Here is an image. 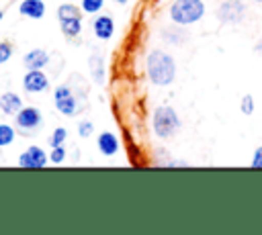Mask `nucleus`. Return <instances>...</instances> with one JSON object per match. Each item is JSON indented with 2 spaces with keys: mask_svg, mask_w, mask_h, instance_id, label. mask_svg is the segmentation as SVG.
Masks as SVG:
<instances>
[{
  "mask_svg": "<svg viewBox=\"0 0 262 235\" xmlns=\"http://www.w3.org/2000/svg\"><path fill=\"white\" fill-rule=\"evenodd\" d=\"M14 125L23 131V133H31L35 129H39L43 125V114L39 108L35 106H23L16 114H14Z\"/></svg>",
  "mask_w": 262,
  "mask_h": 235,
  "instance_id": "obj_5",
  "label": "nucleus"
},
{
  "mask_svg": "<svg viewBox=\"0 0 262 235\" xmlns=\"http://www.w3.org/2000/svg\"><path fill=\"white\" fill-rule=\"evenodd\" d=\"M2 16H4V10H2V8H0V20H2Z\"/></svg>",
  "mask_w": 262,
  "mask_h": 235,
  "instance_id": "obj_26",
  "label": "nucleus"
},
{
  "mask_svg": "<svg viewBox=\"0 0 262 235\" xmlns=\"http://www.w3.org/2000/svg\"><path fill=\"white\" fill-rule=\"evenodd\" d=\"M239 110L244 112V114H252L254 112V98H252V94H246L244 98H242V104H239Z\"/></svg>",
  "mask_w": 262,
  "mask_h": 235,
  "instance_id": "obj_22",
  "label": "nucleus"
},
{
  "mask_svg": "<svg viewBox=\"0 0 262 235\" xmlns=\"http://www.w3.org/2000/svg\"><path fill=\"white\" fill-rule=\"evenodd\" d=\"M252 2H262V0H252Z\"/></svg>",
  "mask_w": 262,
  "mask_h": 235,
  "instance_id": "obj_27",
  "label": "nucleus"
},
{
  "mask_svg": "<svg viewBox=\"0 0 262 235\" xmlns=\"http://www.w3.org/2000/svg\"><path fill=\"white\" fill-rule=\"evenodd\" d=\"M23 88L31 94H39V92H45L49 88V78L45 76V72L41 69H29L23 78Z\"/></svg>",
  "mask_w": 262,
  "mask_h": 235,
  "instance_id": "obj_7",
  "label": "nucleus"
},
{
  "mask_svg": "<svg viewBox=\"0 0 262 235\" xmlns=\"http://www.w3.org/2000/svg\"><path fill=\"white\" fill-rule=\"evenodd\" d=\"M72 16H82V8L80 6H74L72 2H66L57 8V18L63 20V18H72Z\"/></svg>",
  "mask_w": 262,
  "mask_h": 235,
  "instance_id": "obj_16",
  "label": "nucleus"
},
{
  "mask_svg": "<svg viewBox=\"0 0 262 235\" xmlns=\"http://www.w3.org/2000/svg\"><path fill=\"white\" fill-rule=\"evenodd\" d=\"M94 133V125H92V121H80L78 123V135L80 137H90Z\"/></svg>",
  "mask_w": 262,
  "mask_h": 235,
  "instance_id": "obj_21",
  "label": "nucleus"
},
{
  "mask_svg": "<svg viewBox=\"0 0 262 235\" xmlns=\"http://www.w3.org/2000/svg\"><path fill=\"white\" fill-rule=\"evenodd\" d=\"M59 27H61V33L70 39H76L82 31V16H72V18H63L59 20Z\"/></svg>",
  "mask_w": 262,
  "mask_h": 235,
  "instance_id": "obj_14",
  "label": "nucleus"
},
{
  "mask_svg": "<svg viewBox=\"0 0 262 235\" xmlns=\"http://www.w3.org/2000/svg\"><path fill=\"white\" fill-rule=\"evenodd\" d=\"M20 108H23V100H20V96H18L16 92H4V94L0 96V110H2L4 114L14 116Z\"/></svg>",
  "mask_w": 262,
  "mask_h": 235,
  "instance_id": "obj_12",
  "label": "nucleus"
},
{
  "mask_svg": "<svg viewBox=\"0 0 262 235\" xmlns=\"http://www.w3.org/2000/svg\"><path fill=\"white\" fill-rule=\"evenodd\" d=\"M53 102H55V108L66 114V116H74L80 112L82 104H80V98L72 92V88L68 84H61L53 90Z\"/></svg>",
  "mask_w": 262,
  "mask_h": 235,
  "instance_id": "obj_4",
  "label": "nucleus"
},
{
  "mask_svg": "<svg viewBox=\"0 0 262 235\" xmlns=\"http://www.w3.org/2000/svg\"><path fill=\"white\" fill-rule=\"evenodd\" d=\"M12 57V45L6 41H0V63H6Z\"/></svg>",
  "mask_w": 262,
  "mask_h": 235,
  "instance_id": "obj_23",
  "label": "nucleus"
},
{
  "mask_svg": "<svg viewBox=\"0 0 262 235\" xmlns=\"http://www.w3.org/2000/svg\"><path fill=\"white\" fill-rule=\"evenodd\" d=\"M145 74L154 86H170L176 78V61L166 51L154 49L147 53Z\"/></svg>",
  "mask_w": 262,
  "mask_h": 235,
  "instance_id": "obj_1",
  "label": "nucleus"
},
{
  "mask_svg": "<svg viewBox=\"0 0 262 235\" xmlns=\"http://www.w3.org/2000/svg\"><path fill=\"white\" fill-rule=\"evenodd\" d=\"M14 137H16V131H14V127H10V125L2 123V125H0V147H6V145H10V143L14 141Z\"/></svg>",
  "mask_w": 262,
  "mask_h": 235,
  "instance_id": "obj_17",
  "label": "nucleus"
},
{
  "mask_svg": "<svg viewBox=\"0 0 262 235\" xmlns=\"http://www.w3.org/2000/svg\"><path fill=\"white\" fill-rule=\"evenodd\" d=\"M23 63L27 69H43L49 63V53L45 49H31L23 57Z\"/></svg>",
  "mask_w": 262,
  "mask_h": 235,
  "instance_id": "obj_11",
  "label": "nucleus"
},
{
  "mask_svg": "<svg viewBox=\"0 0 262 235\" xmlns=\"http://www.w3.org/2000/svg\"><path fill=\"white\" fill-rule=\"evenodd\" d=\"M66 137H68V131H66L63 127H57V129L51 133V137H49V145H51V147L63 145V143H66Z\"/></svg>",
  "mask_w": 262,
  "mask_h": 235,
  "instance_id": "obj_19",
  "label": "nucleus"
},
{
  "mask_svg": "<svg viewBox=\"0 0 262 235\" xmlns=\"http://www.w3.org/2000/svg\"><path fill=\"white\" fill-rule=\"evenodd\" d=\"M49 161L47 153L39 147V145H31L27 147V151L20 153L18 157V166L20 168H27V170H39V168H45Z\"/></svg>",
  "mask_w": 262,
  "mask_h": 235,
  "instance_id": "obj_6",
  "label": "nucleus"
},
{
  "mask_svg": "<svg viewBox=\"0 0 262 235\" xmlns=\"http://www.w3.org/2000/svg\"><path fill=\"white\" fill-rule=\"evenodd\" d=\"M102 6H104V0H82V4H80L82 12H86V14H96Z\"/></svg>",
  "mask_w": 262,
  "mask_h": 235,
  "instance_id": "obj_18",
  "label": "nucleus"
},
{
  "mask_svg": "<svg viewBox=\"0 0 262 235\" xmlns=\"http://www.w3.org/2000/svg\"><path fill=\"white\" fill-rule=\"evenodd\" d=\"M92 31H94V35L98 39L106 41V39H111L115 35V20L108 14H100V16H96L92 20Z\"/></svg>",
  "mask_w": 262,
  "mask_h": 235,
  "instance_id": "obj_9",
  "label": "nucleus"
},
{
  "mask_svg": "<svg viewBox=\"0 0 262 235\" xmlns=\"http://www.w3.org/2000/svg\"><path fill=\"white\" fill-rule=\"evenodd\" d=\"M88 67H90V76L96 84H102L104 82V61L98 53H92L90 59H88Z\"/></svg>",
  "mask_w": 262,
  "mask_h": 235,
  "instance_id": "obj_15",
  "label": "nucleus"
},
{
  "mask_svg": "<svg viewBox=\"0 0 262 235\" xmlns=\"http://www.w3.org/2000/svg\"><path fill=\"white\" fill-rule=\"evenodd\" d=\"M151 129L156 133V137L160 139H170L180 131V116L176 114V110L168 104L158 106L151 114Z\"/></svg>",
  "mask_w": 262,
  "mask_h": 235,
  "instance_id": "obj_3",
  "label": "nucleus"
},
{
  "mask_svg": "<svg viewBox=\"0 0 262 235\" xmlns=\"http://www.w3.org/2000/svg\"><path fill=\"white\" fill-rule=\"evenodd\" d=\"M115 4H127V0H113Z\"/></svg>",
  "mask_w": 262,
  "mask_h": 235,
  "instance_id": "obj_25",
  "label": "nucleus"
},
{
  "mask_svg": "<svg viewBox=\"0 0 262 235\" xmlns=\"http://www.w3.org/2000/svg\"><path fill=\"white\" fill-rule=\"evenodd\" d=\"M18 12L23 16H29V18H43L45 14V2L43 0H23L20 6H18Z\"/></svg>",
  "mask_w": 262,
  "mask_h": 235,
  "instance_id": "obj_13",
  "label": "nucleus"
},
{
  "mask_svg": "<svg viewBox=\"0 0 262 235\" xmlns=\"http://www.w3.org/2000/svg\"><path fill=\"white\" fill-rule=\"evenodd\" d=\"M205 14V2L203 0H174L170 6V20L178 27L194 25Z\"/></svg>",
  "mask_w": 262,
  "mask_h": 235,
  "instance_id": "obj_2",
  "label": "nucleus"
},
{
  "mask_svg": "<svg viewBox=\"0 0 262 235\" xmlns=\"http://www.w3.org/2000/svg\"><path fill=\"white\" fill-rule=\"evenodd\" d=\"M244 12H246V4L239 0H225L217 10V14L223 22H237V20H242Z\"/></svg>",
  "mask_w": 262,
  "mask_h": 235,
  "instance_id": "obj_8",
  "label": "nucleus"
},
{
  "mask_svg": "<svg viewBox=\"0 0 262 235\" xmlns=\"http://www.w3.org/2000/svg\"><path fill=\"white\" fill-rule=\"evenodd\" d=\"M252 168L262 170V145L256 147V151H254V155H252Z\"/></svg>",
  "mask_w": 262,
  "mask_h": 235,
  "instance_id": "obj_24",
  "label": "nucleus"
},
{
  "mask_svg": "<svg viewBox=\"0 0 262 235\" xmlns=\"http://www.w3.org/2000/svg\"><path fill=\"white\" fill-rule=\"evenodd\" d=\"M96 147H98V151H100L102 155L113 157V155L119 151V139H117L115 133H111V131H102V133L96 137Z\"/></svg>",
  "mask_w": 262,
  "mask_h": 235,
  "instance_id": "obj_10",
  "label": "nucleus"
},
{
  "mask_svg": "<svg viewBox=\"0 0 262 235\" xmlns=\"http://www.w3.org/2000/svg\"><path fill=\"white\" fill-rule=\"evenodd\" d=\"M256 47H262V45H256Z\"/></svg>",
  "mask_w": 262,
  "mask_h": 235,
  "instance_id": "obj_28",
  "label": "nucleus"
},
{
  "mask_svg": "<svg viewBox=\"0 0 262 235\" xmlns=\"http://www.w3.org/2000/svg\"><path fill=\"white\" fill-rule=\"evenodd\" d=\"M49 161H51V163H61V161H66V149H63V145L51 147V153H49Z\"/></svg>",
  "mask_w": 262,
  "mask_h": 235,
  "instance_id": "obj_20",
  "label": "nucleus"
}]
</instances>
